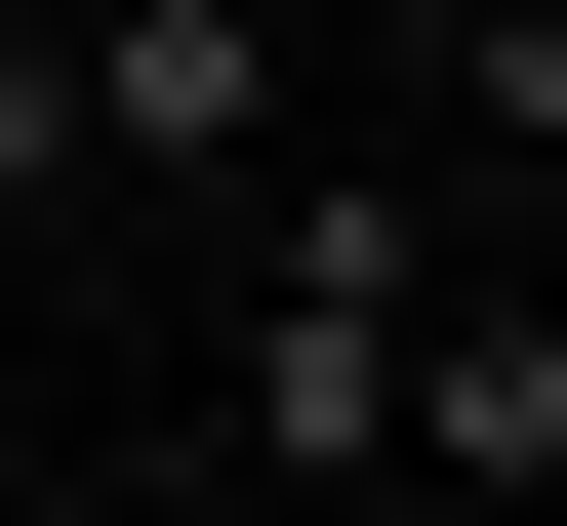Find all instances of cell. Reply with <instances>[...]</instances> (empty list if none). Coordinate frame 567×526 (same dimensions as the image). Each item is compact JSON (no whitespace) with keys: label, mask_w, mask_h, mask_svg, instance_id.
I'll return each instance as SVG.
<instances>
[{"label":"cell","mask_w":567,"mask_h":526,"mask_svg":"<svg viewBox=\"0 0 567 526\" xmlns=\"http://www.w3.org/2000/svg\"><path fill=\"white\" fill-rule=\"evenodd\" d=\"M405 324H446V203H405V163H284V203H244L203 445H244V486H405Z\"/></svg>","instance_id":"1"},{"label":"cell","mask_w":567,"mask_h":526,"mask_svg":"<svg viewBox=\"0 0 567 526\" xmlns=\"http://www.w3.org/2000/svg\"><path fill=\"white\" fill-rule=\"evenodd\" d=\"M365 82H446L486 163H567V0H365Z\"/></svg>","instance_id":"4"},{"label":"cell","mask_w":567,"mask_h":526,"mask_svg":"<svg viewBox=\"0 0 567 526\" xmlns=\"http://www.w3.org/2000/svg\"><path fill=\"white\" fill-rule=\"evenodd\" d=\"M0 526H41V486H0Z\"/></svg>","instance_id":"7"},{"label":"cell","mask_w":567,"mask_h":526,"mask_svg":"<svg viewBox=\"0 0 567 526\" xmlns=\"http://www.w3.org/2000/svg\"><path fill=\"white\" fill-rule=\"evenodd\" d=\"M284 163H324L284 0H82V203H284Z\"/></svg>","instance_id":"2"},{"label":"cell","mask_w":567,"mask_h":526,"mask_svg":"<svg viewBox=\"0 0 567 526\" xmlns=\"http://www.w3.org/2000/svg\"><path fill=\"white\" fill-rule=\"evenodd\" d=\"M405 486L446 526H567V283L527 244H446V324H405Z\"/></svg>","instance_id":"3"},{"label":"cell","mask_w":567,"mask_h":526,"mask_svg":"<svg viewBox=\"0 0 567 526\" xmlns=\"http://www.w3.org/2000/svg\"><path fill=\"white\" fill-rule=\"evenodd\" d=\"M0 203H82V41H0Z\"/></svg>","instance_id":"5"},{"label":"cell","mask_w":567,"mask_h":526,"mask_svg":"<svg viewBox=\"0 0 567 526\" xmlns=\"http://www.w3.org/2000/svg\"><path fill=\"white\" fill-rule=\"evenodd\" d=\"M0 41H82V0H0Z\"/></svg>","instance_id":"6"}]
</instances>
